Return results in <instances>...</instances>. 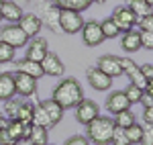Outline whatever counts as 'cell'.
Returning a JSON list of instances; mask_svg holds the SVG:
<instances>
[{
  "label": "cell",
  "instance_id": "1",
  "mask_svg": "<svg viewBox=\"0 0 153 145\" xmlns=\"http://www.w3.org/2000/svg\"><path fill=\"white\" fill-rule=\"evenodd\" d=\"M51 98H53L63 110L76 109L84 100V90H82V86H80V82H78L76 78H63V80L53 88V96Z\"/></svg>",
  "mask_w": 153,
  "mask_h": 145
},
{
  "label": "cell",
  "instance_id": "2",
  "mask_svg": "<svg viewBox=\"0 0 153 145\" xmlns=\"http://www.w3.org/2000/svg\"><path fill=\"white\" fill-rule=\"evenodd\" d=\"M114 119L110 117H96L92 123L86 125V137L88 141L94 145H110V137L114 131Z\"/></svg>",
  "mask_w": 153,
  "mask_h": 145
},
{
  "label": "cell",
  "instance_id": "3",
  "mask_svg": "<svg viewBox=\"0 0 153 145\" xmlns=\"http://www.w3.org/2000/svg\"><path fill=\"white\" fill-rule=\"evenodd\" d=\"M37 16L41 19V23L53 33H61L59 29V6L53 0H39L37 2Z\"/></svg>",
  "mask_w": 153,
  "mask_h": 145
},
{
  "label": "cell",
  "instance_id": "4",
  "mask_svg": "<svg viewBox=\"0 0 153 145\" xmlns=\"http://www.w3.org/2000/svg\"><path fill=\"white\" fill-rule=\"evenodd\" d=\"M82 12L78 10H70V8H59V29L61 33H68V35H74V33H80L84 27Z\"/></svg>",
  "mask_w": 153,
  "mask_h": 145
},
{
  "label": "cell",
  "instance_id": "5",
  "mask_svg": "<svg viewBox=\"0 0 153 145\" xmlns=\"http://www.w3.org/2000/svg\"><path fill=\"white\" fill-rule=\"evenodd\" d=\"M0 41H4V43H8L12 47H25L27 43H29V35L25 33L23 29L19 27V25H4V27H0Z\"/></svg>",
  "mask_w": 153,
  "mask_h": 145
},
{
  "label": "cell",
  "instance_id": "6",
  "mask_svg": "<svg viewBox=\"0 0 153 145\" xmlns=\"http://www.w3.org/2000/svg\"><path fill=\"white\" fill-rule=\"evenodd\" d=\"M120 68H123V74L129 76V80H131L133 86H137V88H141V90L147 88V78L143 76L141 65H137L131 57H120Z\"/></svg>",
  "mask_w": 153,
  "mask_h": 145
},
{
  "label": "cell",
  "instance_id": "7",
  "mask_svg": "<svg viewBox=\"0 0 153 145\" xmlns=\"http://www.w3.org/2000/svg\"><path fill=\"white\" fill-rule=\"evenodd\" d=\"M41 68H43V74L45 76H51V78H61L65 74V65L55 51H47L45 57L41 59Z\"/></svg>",
  "mask_w": 153,
  "mask_h": 145
},
{
  "label": "cell",
  "instance_id": "8",
  "mask_svg": "<svg viewBox=\"0 0 153 145\" xmlns=\"http://www.w3.org/2000/svg\"><path fill=\"white\" fill-rule=\"evenodd\" d=\"M110 19L117 23L120 33H127L131 29H135V25H137V16L129 10L127 4H125V6H117V8L112 10V16H110Z\"/></svg>",
  "mask_w": 153,
  "mask_h": 145
},
{
  "label": "cell",
  "instance_id": "9",
  "mask_svg": "<svg viewBox=\"0 0 153 145\" xmlns=\"http://www.w3.org/2000/svg\"><path fill=\"white\" fill-rule=\"evenodd\" d=\"M80 33H82L84 45H88V47H98V45L104 41V35H102V29H100V23H98V21H88V23H84Z\"/></svg>",
  "mask_w": 153,
  "mask_h": 145
},
{
  "label": "cell",
  "instance_id": "10",
  "mask_svg": "<svg viewBox=\"0 0 153 145\" xmlns=\"http://www.w3.org/2000/svg\"><path fill=\"white\" fill-rule=\"evenodd\" d=\"M100 115V106L96 104L94 100H90V98H84L82 102L76 106V119L80 125H88V123H92Z\"/></svg>",
  "mask_w": 153,
  "mask_h": 145
},
{
  "label": "cell",
  "instance_id": "11",
  "mask_svg": "<svg viewBox=\"0 0 153 145\" xmlns=\"http://www.w3.org/2000/svg\"><path fill=\"white\" fill-rule=\"evenodd\" d=\"M14 92L23 98H29L37 92V80L23 72H14Z\"/></svg>",
  "mask_w": 153,
  "mask_h": 145
},
{
  "label": "cell",
  "instance_id": "12",
  "mask_svg": "<svg viewBox=\"0 0 153 145\" xmlns=\"http://www.w3.org/2000/svg\"><path fill=\"white\" fill-rule=\"evenodd\" d=\"M49 51V43L45 37H33L29 43H27V59H33V61H39L41 63V59L45 57V53Z\"/></svg>",
  "mask_w": 153,
  "mask_h": 145
},
{
  "label": "cell",
  "instance_id": "13",
  "mask_svg": "<svg viewBox=\"0 0 153 145\" xmlns=\"http://www.w3.org/2000/svg\"><path fill=\"white\" fill-rule=\"evenodd\" d=\"M96 68L100 70V72H104L106 76H110V78H118V76H123V68H120V57L117 55H102V57H98L96 61Z\"/></svg>",
  "mask_w": 153,
  "mask_h": 145
},
{
  "label": "cell",
  "instance_id": "14",
  "mask_svg": "<svg viewBox=\"0 0 153 145\" xmlns=\"http://www.w3.org/2000/svg\"><path fill=\"white\" fill-rule=\"evenodd\" d=\"M86 78H88L90 86H92L94 90H98V92H106V90L112 88V78L106 76L104 72H100L98 68H90V70L86 72Z\"/></svg>",
  "mask_w": 153,
  "mask_h": 145
},
{
  "label": "cell",
  "instance_id": "15",
  "mask_svg": "<svg viewBox=\"0 0 153 145\" xmlns=\"http://www.w3.org/2000/svg\"><path fill=\"white\" fill-rule=\"evenodd\" d=\"M127 109H131V102H129V98L125 96L123 90H114V92L108 94V98H106V110L110 115H117V112L127 110Z\"/></svg>",
  "mask_w": 153,
  "mask_h": 145
},
{
  "label": "cell",
  "instance_id": "16",
  "mask_svg": "<svg viewBox=\"0 0 153 145\" xmlns=\"http://www.w3.org/2000/svg\"><path fill=\"white\" fill-rule=\"evenodd\" d=\"M19 27L23 29L25 33L29 35V39H33L41 33V29H43V23H41V19L37 16L35 12H29V14H23L21 16V21H19Z\"/></svg>",
  "mask_w": 153,
  "mask_h": 145
},
{
  "label": "cell",
  "instance_id": "17",
  "mask_svg": "<svg viewBox=\"0 0 153 145\" xmlns=\"http://www.w3.org/2000/svg\"><path fill=\"white\" fill-rule=\"evenodd\" d=\"M23 6L21 4H16V2H12V0H4L2 2V8H0V16L6 21V23H12L16 25L21 21V16H23Z\"/></svg>",
  "mask_w": 153,
  "mask_h": 145
},
{
  "label": "cell",
  "instance_id": "18",
  "mask_svg": "<svg viewBox=\"0 0 153 145\" xmlns=\"http://www.w3.org/2000/svg\"><path fill=\"white\" fill-rule=\"evenodd\" d=\"M14 65H16V72H23V74H27V76H31V78H35V80H39V78H43V76H45V74H43V68H41V63H39V61H33V59L23 57V59L14 61Z\"/></svg>",
  "mask_w": 153,
  "mask_h": 145
},
{
  "label": "cell",
  "instance_id": "19",
  "mask_svg": "<svg viewBox=\"0 0 153 145\" xmlns=\"http://www.w3.org/2000/svg\"><path fill=\"white\" fill-rule=\"evenodd\" d=\"M120 47L125 49L127 53H135V51H139V49H141V35H139V31L131 29V31H127V33H123Z\"/></svg>",
  "mask_w": 153,
  "mask_h": 145
},
{
  "label": "cell",
  "instance_id": "20",
  "mask_svg": "<svg viewBox=\"0 0 153 145\" xmlns=\"http://www.w3.org/2000/svg\"><path fill=\"white\" fill-rule=\"evenodd\" d=\"M12 96H16V92H14V74L2 72L0 74V100L4 102Z\"/></svg>",
  "mask_w": 153,
  "mask_h": 145
},
{
  "label": "cell",
  "instance_id": "21",
  "mask_svg": "<svg viewBox=\"0 0 153 145\" xmlns=\"http://www.w3.org/2000/svg\"><path fill=\"white\" fill-rule=\"evenodd\" d=\"M39 104L45 109V112H47V117H49V121H51V125H53V127H55V125L63 119V109L59 106L53 98H47V100H43V102H39Z\"/></svg>",
  "mask_w": 153,
  "mask_h": 145
},
{
  "label": "cell",
  "instance_id": "22",
  "mask_svg": "<svg viewBox=\"0 0 153 145\" xmlns=\"http://www.w3.org/2000/svg\"><path fill=\"white\" fill-rule=\"evenodd\" d=\"M29 129H31V125H25L19 119H12V121L6 123V131L10 133V137L14 141L21 139V137H29Z\"/></svg>",
  "mask_w": 153,
  "mask_h": 145
},
{
  "label": "cell",
  "instance_id": "23",
  "mask_svg": "<svg viewBox=\"0 0 153 145\" xmlns=\"http://www.w3.org/2000/svg\"><path fill=\"white\" fill-rule=\"evenodd\" d=\"M29 139L33 145H47L49 143V137H47V129L39 127V125H31L29 129Z\"/></svg>",
  "mask_w": 153,
  "mask_h": 145
},
{
  "label": "cell",
  "instance_id": "24",
  "mask_svg": "<svg viewBox=\"0 0 153 145\" xmlns=\"http://www.w3.org/2000/svg\"><path fill=\"white\" fill-rule=\"evenodd\" d=\"M127 6H129V10L137 16V21L143 19V16H147V14L151 12V6H149L145 0H127Z\"/></svg>",
  "mask_w": 153,
  "mask_h": 145
},
{
  "label": "cell",
  "instance_id": "25",
  "mask_svg": "<svg viewBox=\"0 0 153 145\" xmlns=\"http://www.w3.org/2000/svg\"><path fill=\"white\" fill-rule=\"evenodd\" d=\"M53 2L59 8H70V10H78V12H84L92 4V0H53Z\"/></svg>",
  "mask_w": 153,
  "mask_h": 145
},
{
  "label": "cell",
  "instance_id": "26",
  "mask_svg": "<svg viewBox=\"0 0 153 145\" xmlns=\"http://www.w3.org/2000/svg\"><path fill=\"white\" fill-rule=\"evenodd\" d=\"M31 125H39V127H43V129H51L53 125H51V121H49L47 112H45V109L41 106V104H35V110H33V123Z\"/></svg>",
  "mask_w": 153,
  "mask_h": 145
},
{
  "label": "cell",
  "instance_id": "27",
  "mask_svg": "<svg viewBox=\"0 0 153 145\" xmlns=\"http://www.w3.org/2000/svg\"><path fill=\"white\" fill-rule=\"evenodd\" d=\"M33 110H35V104L33 102H29V100H23L21 102V109H19V115H16V119L25 125H31L33 123Z\"/></svg>",
  "mask_w": 153,
  "mask_h": 145
},
{
  "label": "cell",
  "instance_id": "28",
  "mask_svg": "<svg viewBox=\"0 0 153 145\" xmlns=\"http://www.w3.org/2000/svg\"><path fill=\"white\" fill-rule=\"evenodd\" d=\"M135 121V115H133V110L127 109V110H120V112H117L114 115V125L117 127H120V129H127V127H131Z\"/></svg>",
  "mask_w": 153,
  "mask_h": 145
},
{
  "label": "cell",
  "instance_id": "29",
  "mask_svg": "<svg viewBox=\"0 0 153 145\" xmlns=\"http://www.w3.org/2000/svg\"><path fill=\"white\" fill-rule=\"evenodd\" d=\"M21 98H8V100H4V117L12 121V119H16V115H19V109H21Z\"/></svg>",
  "mask_w": 153,
  "mask_h": 145
},
{
  "label": "cell",
  "instance_id": "30",
  "mask_svg": "<svg viewBox=\"0 0 153 145\" xmlns=\"http://www.w3.org/2000/svg\"><path fill=\"white\" fill-rule=\"evenodd\" d=\"M100 29H102V35H104V39H114V37H118V27L117 23L112 21V19H104L102 23H100Z\"/></svg>",
  "mask_w": 153,
  "mask_h": 145
},
{
  "label": "cell",
  "instance_id": "31",
  "mask_svg": "<svg viewBox=\"0 0 153 145\" xmlns=\"http://www.w3.org/2000/svg\"><path fill=\"white\" fill-rule=\"evenodd\" d=\"M125 135H127V139H129L131 145L139 143V141H141V137H143V127L139 125V123H133L131 127L125 129Z\"/></svg>",
  "mask_w": 153,
  "mask_h": 145
},
{
  "label": "cell",
  "instance_id": "32",
  "mask_svg": "<svg viewBox=\"0 0 153 145\" xmlns=\"http://www.w3.org/2000/svg\"><path fill=\"white\" fill-rule=\"evenodd\" d=\"M14 51H16V49L12 47V45L4 43V41H0V63L14 61Z\"/></svg>",
  "mask_w": 153,
  "mask_h": 145
},
{
  "label": "cell",
  "instance_id": "33",
  "mask_svg": "<svg viewBox=\"0 0 153 145\" xmlns=\"http://www.w3.org/2000/svg\"><path fill=\"white\" fill-rule=\"evenodd\" d=\"M110 145H131L129 139H127V135H125V129H120V127H114V131H112V137H110Z\"/></svg>",
  "mask_w": 153,
  "mask_h": 145
},
{
  "label": "cell",
  "instance_id": "34",
  "mask_svg": "<svg viewBox=\"0 0 153 145\" xmlns=\"http://www.w3.org/2000/svg\"><path fill=\"white\" fill-rule=\"evenodd\" d=\"M123 92H125V96L129 98L131 104H137V102L141 100V94H143L141 88H137V86H133V84H129V86H127V90H123Z\"/></svg>",
  "mask_w": 153,
  "mask_h": 145
},
{
  "label": "cell",
  "instance_id": "35",
  "mask_svg": "<svg viewBox=\"0 0 153 145\" xmlns=\"http://www.w3.org/2000/svg\"><path fill=\"white\" fill-rule=\"evenodd\" d=\"M139 35H141V49L153 51V33H149V31H139Z\"/></svg>",
  "mask_w": 153,
  "mask_h": 145
},
{
  "label": "cell",
  "instance_id": "36",
  "mask_svg": "<svg viewBox=\"0 0 153 145\" xmlns=\"http://www.w3.org/2000/svg\"><path fill=\"white\" fill-rule=\"evenodd\" d=\"M137 25H139V29H141V31H149V33H153V12H149L147 16L139 19Z\"/></svg>",
  "mask_w": 153,
  "mask_h": 145
},
{
  "label": "cell",
  "instance_id": "37",
  "mask_svg": "<svg viewBox=\"0 0 153 145\" xmlns=\"http://www.w3.org/2000/svg\"><path fill=\"white\" fill-rule=\"evenodd\" d=\"M139 145H153V125H147V127H143V137Z\"/></svg>",
  "mask_w": 153,
  "mask_h": 145
},
{
  "label": "cell",
  "instance_id": "38",
  "mask_svg": "<svg viewBox=\"0 0 153 145\" xmlns=\"http://www.w3.org/2000/svg\"><path fill=\"white\" fill-rule=\"evenodd\" d=\"M139 102H141L143 106H153V90L151 88H145V90H143Z\"/></svg>",
  "mask_w": 153,
  "mask_h": 145
},
{
  "label": "cell",
  "instance_id": "39",
  "mask_svg": "<svg viewBox=\"0 0 153 145\" xmlns=\"http://www.w3.org/2000/svg\"><path fill=\"white\" fill-rule=\"evenodd\" d=\"M65 145H90V141H88V137H84V135H74V137H70V139L65 141Z\"/></svg>",
  "mask_w": 153,
  "mask_h": 145
},
{
  "label": "cell",
  "instance_id": "40",
  "mask_svg": "<svg viewBox=\"0 0 153 145\" xmlns=\"http://www.w3.org/2000/svg\"><path fill=\"white\" fill-rule=\"evenodd\" d=\"M12 143H14V139L10 137V133H8L6 127H4V129L0 131V145H12Z\"/></svg>",
  "mask_w": 153,
  "mask_h": 145
},
{
  "label": "cell",
  "instance_id": "41",
  "mask_svg": "<svg viewBox=\"0 0 153 145\" xmlns=\"http://www.w3.org/2000/svg\"><path fill=\"white\" fill-rule=\"evenodd\" d=\"M143 121L145 125H153V106H143Z\"/></svg>",
  "mask_w": 153,
  "mask_h": 145
},
{
  "label": "cell",
  "instance_id": "42",
  "mask_svg": "<svg viewBox=\"0 0 153 145\" xmlns=\"http://www.w3.org/2000/svg\"><path fill=\"white\" fill-rule=\"evenodd\" d=\"M141 72H143V76L147 78V82L153 80V65H151V63H143V65H141Z\"/></svg>",
  "mask_w": 153,
  "mask_h": 145
},
{
  "label": "cell",
  "instance_id": "43",
  "mask_svg": "<svg viewBox=\"0 0 153 145\" xmlns=\"http://www.w3.org/2000/svg\"><path fill=\"white\" fill-rule=\"evenodd\" d=\"M12 145H33V143H31V139H29V137H21V139H16Z\"/></svg>",
  "mask_w": 153,
  "mask_h": 145
},
{
  "label": "cell",
  "instance_id": "44",
  "mask_svg": "<svg viewBox=\"0 0 153 145\" xmlns=\"http://www.w3.org/2000/svg\"><path fill=\"white\" fill-rule=\"evenodd\" d=\"M6 123H8V119L4 117V112H0V131H2V129L6 127Z\"/></svg>",
  "mask_w": 153,
  "mask_h": 145
},
{
  "label": "cell",
  "instance_id": "45",
  "mask_svg": "<svg viewBox=\"0 0 153 145\" xmlns=\"http://www.w3.org/2000/svg\"><path fill=\"white\" fill-rule=\"evenodd\" d=\"M12 2H16V4H21V6H25V4H29L31 0H12Z\"/></svg>",
  "mask_w": 153,
  "mask_h": 145
},
{
  "label": "cell",
  "instance_id": "46",
  "mask_svg": "<svg viewBox=\"0 0 153 145\" xmlns=\"http://www.w3.org/2000/svg\"><path fill=\"white\" fill-rule=\"evenodd\" d=\"M147 88H151V90H153V80H149V82H147Z\"/></svg>",
  "mask_w": 153,
  "mask_h": 145
},
{
  "label": "cell",
  "instance_id": "47",
  "mask_svg": "<svg viewBox=\"0 0 153 145\" xmlns=\"http://www.w3.org/2000/svg\"><path fill=\"white\" fill-rule=\"evenodd\" d=\"M92 2H96V4H104L106 0H92Z\"/></svg>",
  "mask_w": 153,
  "mask_h": 145
},
{
  "label": "cell",
  "instance_id": "48",
  "mask_svg": "<svg viewBox=\"0 0 153 145\" xmlns=\"http://www.w3.org/2000/svg\"><path fill=\"white\" fill-rule=\"evenodd\" d=\"M145 2H147V4H149V6L153 8V0H145Z\"/></svg>",
  "mask_w": 153,
  "mask_h": 145
},
{
  "label": "cell",
  "instance_id": "49",
  "mask_svg": "<svg viewBox=\"0 0 153 145\" xmlns=\"http://www.w3.org/2000/svg\"><path fill=\"white\" fill-rule=\"evenodd\" d=\"M2 2H4V0H0V8H2ZM0 21H2V16H0Z\"/></svg>",
  "mask_w": 153,
  "mask_h": 145
},
{
  "label": "cell",
  "instance_id": "50",
  "mask_svg": "<svg viewBox=\"0 0 153 145\" xmlns=\"http://www.w3.org/2000/svg\"><path fill=\"white\" fill-rule=\"evenodd\" d=\"M47 145H49V143H47Z\"/></svg>",
  "mask_w": 153,
  "mask_h": 145
}]
</instances>
